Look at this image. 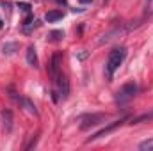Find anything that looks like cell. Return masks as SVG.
Here are the masks:
<instances>
[{
    "label": "cell",
    "instance_id": "obj_1",
    "mask_svg": "<svg viewBox=\"0 0 153 151\" xmlns=\"http://www.w3.org/2000/svg\"><path fill=\"white\" fill-rule=\"evenodd\" d=\"M126 57V48L125 46H116L111 50L109 57H107V62H105V73H107V78L112 80L114 78V73L119 70V66L123 64Z\"/></svg>",
    "mask_w": 153,
    "mask_h": 151
},
{
    "label": "cell",
    "instance_id": "obj_2",
    "mask_svg": "<svg viewBox=\"0 0 153 151\" xmlns=\"http://www.w3.org/2000/svg\"><path fill=\"white\" fill-rule=\"evenodd\" d=\"M52 80H53V85H55V89L52 91V98H53V101L66 100V98L70 96V80H68V76L61 71L59 75H55Z\"/></svg>",
    "mask_w": 153,
    "mask_h": 151
},
{
    "label": "cell",
    "instance_id": "obj_3",
    "mask_svg": "<svg viewBox=\"0 0 153 151\" xmlns=\"http://www.w3.org/2000/svg\"><path fill=\"white\" fill-rule=\"evenodd\" d=\"M137 91H139V87H137L135 82L125 84V85L116 93V103H117V105H126L128 101L134 100V96L137 94Z\"/></svg>",
    "mask_w": 153,
    "mask_h": 151
},
{
    "label": "cell",
    "instance_id": "obj_4",
    "mask_svg": "<svg viewBox=\"0 0 153 151\" xmlns=\"http://www.w3.org/2000/svg\"><path fill=\"white\" fill-rule=\"evenodd\" d=\"M105 119H107V114H85V115H82L80 117V130H87V128H91V126H96V124H100V123H105Z\"/></svg>",
    "mask_w": 153,
    "mask_h": 151
},
{
    "label": "cell",
    "instance_id": "obj_5",
    "mask_svg": "<svg viewBox=\"0 0 153 151\" xmlns=\"http://www.w3.org/2000/svg\"><path fill=\"white\" fill-rule=\"evenodd\" d=\"M125 121H126V117H121V119H117V121H114V123H111L109 126L102 128V130H100V132H96L93 137H89V142H91V141H96V139H100V137H103V135H107V133H111V132H114L116 128H117V126H121Z\"/></svg>",
    "mask_w": 153,
    "mask_h": 151
},
{
    "label": "cell",
    "instance_id": "obj_6",
    "mask_svg": "<svg viewBox=\"0 0 153 151\" xmlns=\"http://www.w3.org/2000/svg\"><path fill=\"white\" fill-rule=\"evenodd\" d=\"M61 66H62V53L57 52V53H53V57L50 61V66H48V71H50V76L52 78L61 73Z\"/></svg>",
    "mask_w": 153,
    "mask_h": 151
},
{
    "label": "cell",
    "instance_id": "obj_7",
    "mask_svg": "<svg viewBox=\"0 0 153 151\" xmlns=\"http://www.w3.org/2000/svg\"><path fill=\"white\" fill-rule=\"evenodd\" d=\"M11 96H13V98H14V100L22 105V107H25V109H27L30 114H38V110H36V105H34L30 100H27V98H23V96H16V94H11Z\"/></svg>",
    "mask_w": 153,
    "mask_h": 151
},
{
    "label": "cell",
    "instance_id": "obj_8",
    "mask_svg": "<svg viewBox=\"0 0 153 151\" xmlns=\"http://www.w3.org/2000/svg\"><path fill=\"white\" fill-rule=\"evenodd\" d=\"M2 119H4V130L9 133L13 130V114H11L9 109H4L2 110Z\"/></svg>",
    "mask_w": 153,
    "mask_h": 151
},
{
    "label": "cell",
    "instance_id": "obj_9",
    "mask_svg": "<svg viewBox=\"0 0 153 151\" xmlns=\"http://www.w3.org/2000/svg\"><path fill=\"white\" fill-rule=\"evenodd\" d=\"M62 18H64V13H62L61 9L48 11V13H46V16H45V20H46L48 23H55V21H59V20H62Z\"/></svg>",
    "mask_w": 153,
    "mask_h": 151
},
{
    "label": "cell",
    "instance_id": "obj_10",
    "mask_svg": "<svg viewBox=\"0 0 153 151\" xmlns=\"http://www.w3.org/2000/svg\"><path fill=\"white\" fill-rule=\"evenodd\" d=\"M27 62L30 64V66H38V55H36V48L34 46H29L27 48Z\"/></svg>",
    "mask_w": 153,
    "mask_h": 151
},
{
    "label": "cell",
    "instance_id": "obj_11",
    "mask_svg": "<svg viewBox=\"0 0 153 151\" xmlns=\"http://www.w3.org/2000/svg\"><path fill=\"white\" fill-rule=\"evenodd\" d=\"M18 48H20V44H18V43H5V44H4V48H2V52H4V53H7V55H11V53L18 52Z\"/></svg>",
    "mask_w": 153,
    "mask_h": 151
},
{
    "label": "cell",
    "instance_id": "obj_12",
    "mask_svg": "<svg viewBox=\"0 0 153 151\" xmlns=\"http://www.w3.org/2000/svg\"><path fill=\"white\" fill-rule=\"evenodd\" d=\"M152 119H153V110L152 112H146V114H141L139 117H134L132 124H137V123H143V121H152Z\"/></svg>",
    "mask_w": 153,
    "mask_h": 151
},
{
    "label": "cell",
    "instance_id": "obj_13",
    "mask_svg": "<svg viewBox=\"0 0 153 151\" xmlns=\"http://www.w3.org/2000/svg\"><path fill=\"white\" fill-rule=\"evenodd\" d=\"M62 38H64V32L62 30H52L48 34V41H52V43H57V41H61Z\"/></svg>",
    "mask_w": 153,
    "mask_h": 151
},
{
    "label": "cell",
    "instance_id": "obj_14",
    "mask_svg": "<svg viewBox=\"0 0 153 151\" xmlns=\"http://www.w3.org/2000/svg\"><path fill=\"white\" fill-rule=\"evenodd\" d=\"M139 150L153 151V139H150V141H144V142H141V144H139Z\"/></svg>",
    "mask_w": 153,
    "mask_h": 151
},
{
    "label": "cell",
    "instance_id": "obj_15",
    "mask_svg": "<svg viewBox=\"0 0 153 151\" xmlns=\"http://www.w3.org/2000/svg\"><path fill=\"white\" fill-rule=\"evenodd\" d=\"M22 11H25V13H30V4H27V2H18L16 4Z\"/></svg>",
    "mask_w": 153,
    "mask_h": 151
},
{
    "label": "cell",
    "instance_id": "obj_16",
    "mask_svg": "<svg viewBox=\"0 0 153 151\" xmlns=\"http://www.w3.org/2000/svg\"><path fill=\"white\" fill-rule=\"evenodd\" d=\"M85 57H87V52H84V53H80V55H78V59H85Z\"/></svg>",
    "mask_w": 153,
    "mask_h": 151
},
{
    "label": "cell",
    "instance_id": "obj_17",
    "mask_svg": "<svg viewBox=\"0 0 153 151\" xmlns=\"http://www.w3.org/2000/svg\"><path fill=\"white\" fill-rule=\"evenodd\" d=\"M78 2H80V4H91L93 0H78Z\"/></svg>",
    "mask_w": 153,
    "mask_h": 151
},
{
    "label": "cell",
    "instance_id": "obj_18",
    "mask_svg": "<svg viewBox=\"0 0 153 151\" xmlns=\"http://www.w3.org/2000/svg\"><path fill=\"white\" fill-rule=\"evenodd\" d=\"M57 2H62V4H64V2H66V0H57Z\"/></svg>",
    "mask_w": 153,
    "mask_h": 151
},
{
    "label": "cell",
    "instance_id": "obj_19",
    "mask_svg": "<svg viewBox=\"0 0 153 151\" xmlns=\"http://www.w3.org/2000/svg\"><path fill=\"white\" fill-rule=\"evenodd\" d=\"M152 2H153V0H148V4H152Z\"/></svg>",
    "mask_w": 153,
    "mask_h": 151
}]
</instances>
